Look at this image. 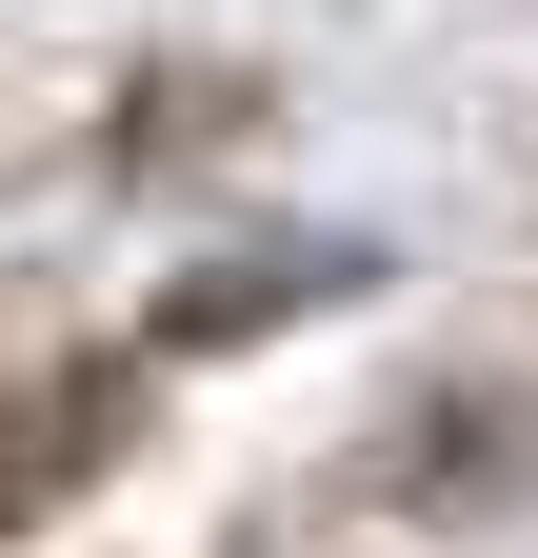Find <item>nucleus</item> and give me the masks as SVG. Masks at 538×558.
<instances>
[{"label": "nucleus", "mask_w": 538, "mask_h": 558, "mask_svg": "<svg viewBox=\"0 0 538 558\" xmlns=\"http://www.w3.org/2000/svg\"><path fill=\"white\" fill-rule=\"evenodd\" d=\"M0 499H21V459H0Z\"/></svg>", "instance_id": "nucleus-1"}]
</instances>
